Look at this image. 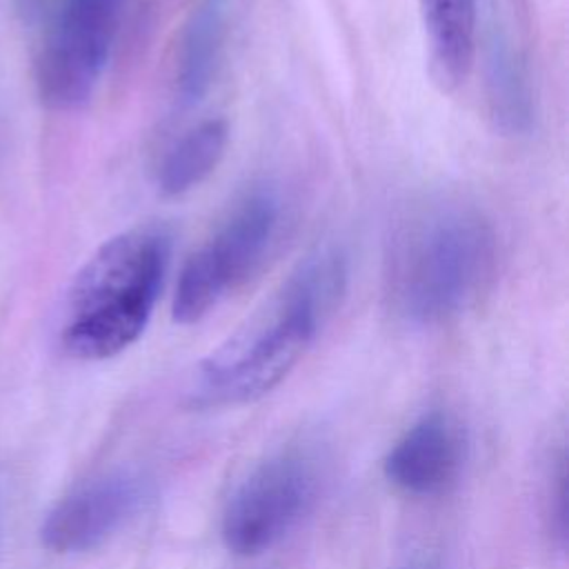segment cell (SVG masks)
Wrapping results in <instances>:
<instances>
[{
	"label": "cell",
	"mask_w": 569,
	"mask_h": 569,
	"mask_svg": "<svg viewBox=\"0 0 569 569\" xmlns=\"http://www.w3.org/2000/svg\"><path fill=\"white\" fill-rule=\"evenodd\" d=\"M322 485L320 458L291 447L260 462L231 493L222 540L238 556H256L287 538L313 509Z\"/></svg>",
	"instance_id": "cell-5"
},
{
	"label": "cell",
	"mask_w": 569,
	"mask_h": 569,
	"mask_svg": "<svg viewBox=\"0 0 569 569\" xmlns=\"http://www.w3.org/2000/svg\"><path fill=\"white\" fill-rule=\"evenodd\" d=\"M149 482L129 469L102 473L64 496L44 518L40 538L58 553L89 551L122 529L147 502Z\"/></svg>",
	"instance_id": "cell-7"
},
{
	"label": "cell",
	"mask_w": 569,
	"mask_h": 569,
	"mask_svg": "<svg viewBox=\"0 0 569 569\" xmlns=\"http://www.w3.org/2000/svg\"><path fill=\"white\" fill-rule=\"evenodd\" d=\"M171 233L138 224L104 240L76 273L62 322V347L80 360H107L147 329L171 262Z\"/></svg>",
	"instance_id": "cell-3"
},
{
	"label": "cell",
	"mask_w": 569,
	"mask_h": 569,
	"mask_svg": "<svg viewBox=\"0 0 569 569\" xmlns=\"http://www.w3.org/2000/svg\"><path fill=\"white\" fill-rule=\"evenodd\" d=\"M431 67L447 87L471 71L478 31V0H420Z\"/></svg>",
	"instance_id": "cell-10"
},
{
	"label": "cell",
	"mask_w": 569,
	"mask_h": 569,
	"mask_svg": "<svg viewBox=\"0 0 569 569\" xmlns=\"http://www.w3.org/2000/svg\"><path fill=\"white\" fill-rule=\"evenodd\" d=\"M467 460L462 425L445 411H429L416 420L385 458L387 480L411 496L449 491Z\"/></svg>",
	"instance_id": "cell-8"
},
{
	"label": "cell",
	"mask_w": 569,
	"mask_h": 569,
	"mask_svg": "<svg viewBox=\"0 0 569 569\" xmlns=\"http://www.w3.org/2000/svg\"><path fill=\"white\" fill-rule=\"evenodd\" d=\"M118 0H73L49 27L38 62L40 98L58 111L82 107L96 91L113 51Z\"/></svg>",
	"instance_id": "cell-6"
},
{
	"label": "cell",
	"mask_w": 569,
	"mask_h": 569,
	"mask_svg": "<svg viewBox=\"0 0 569 569\" xmlns=\"http://www.w3.org/2000/svg\"><path fill=\"white\" fill-rule=\"evenodd\" d=\"M345 284L340 249L311 253L244 327L200 362L193 400L204 407L240 405L278 387L338 307Z\"/></svg>",
	"instance_id": "cell-1"
},
{
	"label": "cell",
	"mask_w": 569,
	"mask_h": 569,
	"mask_svg": "<svg viewBox=\"0 0 569 569\" xmlns=\"http://www.w3.org/2000/svg\"><path fill=\"white\" fill-rule=\"evenodd\" d=\"M229 142L222 118H209L176 138L156 169V184L164 196H182L202 184L220 164Z\"/></svg>",
	"instance_id": "cell-11"
},
{
	"label": "cell",
	"mask_w": 569,
	"mask_h": 569,
	"mask_svg": "<svg viewBox=\"0 0 569 569\" xmlns=\"http://www.w3.org/2000/svg\"><path fill=\"white\" fill-rule=\"evenodd\" d=\"M405 569H442V567H440V562L433 560V558H416V560H411Z\"/></svg>",
	"instance_id": "cell-12"
},
{
	"label": "cell",
	"mask_w": 569,
	"mask_h": 569,
	"mask_svg": "<svg viewBox=\"0 0 569 569\" xmlns=\"http://www.w3.org/2000/svg\"><path fill=\"white\" fill-rule=\"evenodd\" d=\"M231 0H198L191 9L176 53V91L187 104L198 102L211 87L222 51Z\"/></svg>",
	"instance_id": "cell-9"
},
{
	"label": "cell",
	"mask_w": 569,
	"mask_h": 569,
	"mask_svg": "<svg viewBox=\"0 0 569 569\" xmlns=\"http://www.w3.org/2000/svg\"><path fill=\"white\" fill-rule=\"evenodd\" d=\"M282 224V196L276 184L247 189L213 233L184 262L173 291V320H202L242 287L269 256Z\"/></svg>",
	"instance_id": "cell-4"
},
{
	"label": "cell",
	"mask_w": 569,
	"mask_h": 569,
	"mask_svg": "<svg viewBox=\"0 0 569 569\" xmlns=\"http://www.w3.org/2000/svg\"><path fill=\"white\" fill-rule=\"evenodd\" d=\"M498 238L473 207L436 202L405 218L385 258L391 309L418 327L442 325L462 313L491 282Z\"/></svg>",
	"instance_id": "cell-2"
}]
</instances>
